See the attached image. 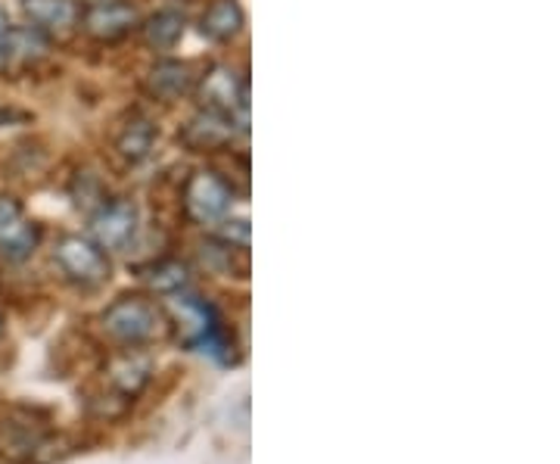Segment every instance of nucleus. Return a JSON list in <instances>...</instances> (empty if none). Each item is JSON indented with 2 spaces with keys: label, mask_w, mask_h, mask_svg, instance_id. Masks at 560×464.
<instances>
[{
  "label": "nucleus",
  "mask_w": 560,
  "mask_h": 464,
  "mask_svg": "<svg viewBox=\"0 0 560 464\" xmlns=\"http://www.w3.org/2000/svg\"><path fill=\"white\" fill-rule=\"evenodd\" d=\"M101 330L125 349L147 346L165 330V315L147 297H121L101 315Z\"/></svg>",
  "instance_id": "nucleus-1"
},
{
  "label": "nucleus",
  "mask_w": 560,
  "mask_h": 464,
  "mask_svg": "<svg viewBox=\"0 0 560 464\" xmlns=\"http://www.w3.org/2000/svg\"><path fill=\"white\" fill-rule=\"evenodd\" d=\"M54 263L60 265V271L72 283L81 287H97V283L109 281V259L101 246L88 237L69 234L57 243L54 250Z\"/></svg>",
  "instance_id": "nucleus-2"
},
{
  "label": "nucleus",
  "mask_w": 560,
  "mask_h": 464,
  "mask_svg": "<svg viewBox=\"0 0 560 464\" xmlns=\"http://www.w3.org/2000/svg\"><path fill=\"white\" fill-rule=\"evenodd\" d=\"M234 202V190L215 172H194L184 187V209L197 224H212L224 219V212Z\"/></svg>",
  "instance_id": "nucleus-3"
},
{
  "label": "nucleus",
  "mask_w": 560,
  "mask_h": 464,
  "mask_svg": "<svg viewBox=\"0 0 560 464\" xmlns=\"http://www.w3.org/2000/svg\"><path fill=\"white\" fill-rule=\"evenodd\" d=\"M138 206L125 197H116V200H103L91 219V234H94V243L101 250H113V253H121L128 250L135 234H138Z\"/></svg>",
  "instance_id": "nucleus-4"
},
{
  "label": "nucleus",
  "mask_w": 560,
  "mask_h": 464,
  "mask_svg": "<svg viewBox=\"0 0 560 464\" xmlns=\"http://www.w3.org/2000/svg\"><path fill=\"white\" fill-rule=\"evenodd\" d=\"M79 25L94 40L116 44L140 28V13L131 0H101V3H88Z\"/></svg>",
  "instance_id": "nucleus-5"
},
{
  "label": "nucleus",
  "mask_w": 560,
  "mask_h": 464,
  "mask_svg": "<svg viewBox=\"0 0 560 464\" xmlns=\"http://www.w3.org/2000/svg\"><path fill=\"white\" fill-rule=\"evenodd\" d=\"M197 97H200L202 109L209 113H221L237 119L246 113V79H241L231 66H212L202 81L197 84Z\"/></svg>",
  "instance_id": "nucleus-6"
},
{
  "label": "nucleus",
  "mask_w": 560,
  "mask_h": 464,
  "mask_svg": "<svg viewBox=\"0 0 560 464\" xmlns=\"http://www.w3.org/2000/svg\"><path fill=\"white\" fill-rule=\"evenodd\" d=\"M50 44L47 35H40L32 25H13L7 28V35L0 40V72H20L28 66H38L47 57Z\"/></svg>",
  "instance_id": "nucleus-7"
},
{
  "label": "nucleus",
  "mask_w": 560,
  "mask_h": 464,
  "mask_svg": "<svg viewBox=\"0 0 560 464\" xmlns=\"http://www.w3.org/2000/svg\"><path fill=\"white\" fill-rule=\"evenodd\" d=\"M237 121L231 116H221V113H209L200 109L194 119L180 128V143L187 150H197V153H212V150H224L228 143L234 141Z\"/></svg>",
  "instance_id": "nucleus-8"
},
{
  "label": "nucleus",
  "mask_w": 560,
  "mask_h": 464,
  "mask_svg": "<svg viewBox=\"0 0 560 464\" xmlns=\"http://www.w3.org/2000/svg\"><path fill=\"white\" fill-rule=\"evenodd\" d=\"M22 13L40 35H69L79 28V0H22Z\"/></svg>",
  "instance_id": "nucleus-9"
},
{
  "label": "nucleus",
  "mask_w": 560,
  "mask_h": 464,
  "mask_svg": "<svg viewBox=\"0 0 560 464\" xmlns=\"http://www.w3.org/2000/svg\"><path fill=\"white\" fill-rule=\"evenodd\" d=\"M147 91L165 103H175L197 91L194 66L184 60H160L147 76Z\"/></svg>",
  "instance_id": "nucleus-10"
},
{
  "label": "nucleus",
  "mask_w": 560,
  "mask_h": 464,
  "mask_svg": "<svg viewBox=\"0 0 560 464\" xmlns=\"http://www.w3.org/2000/svg\"><path fill=\"white\" fill-rule=\"evenodd\" d=\"M47 445V430L28 418H10L0 421V455L13 459V462H32V455H38Z\"/></svg>",
  "instance_id": "nucleus-11"
},
{
  "label": "nucleus",
  "mask_w": 560,
  "mask_h": 464,
  "mask_svg": "<svg viewBox=\"0 0 560 464\" xmlns=\"http://www.w3.org/2000/svg\"><path fill=\"white\" fill-rule=\"evenodd\" d=\"M150 374H153V362H150V356L138 352V346L113 356L109 368H106L109 384L116 386L121 396H128V399L138 396L140 390L150 384Z\"/></svg>",
  "instance_id": "nucleus-12"
},
{
  "label": "nucleus",
  "mask_w": 560,
  "mask_h": 464,
  "mask_svg": "<svg viewBox=\"0 0 560 464\" xmlns=\"http://www.w3.org/2000/svg\"><path fill=\"white\" fill-rule=\"evenodd\" d=\"M243 22H246V16H243V7L237 0H212L202 13L200 28L206 38L231 40L241 35Z\"/></svg>",
  "instance_id": "nucleus-13"
},
{
  "label": "nucleus",
  "mask_w": 560,
  "mask_h": 464,
  "mask_svg": "<svg viewBox=\"0 0 560 464\" xmlns=\"http://www.w3.org/2000/svg\"><path fill=\"white\" fill-rule=\"evenodd\" d=\"M184 28H187V20L180 16L178 10H160L156 16H150L147 22H140V32H143V40L150 50L156 54H168L178 47V40L184 38Z\"/></svg>",
  "instance_id": "nucleus-14"
},
{
  "label": "nucleus",
  "mask_w": 560,
  "mask_h": 464,
  "mask_svg": "<svg viewBox=\"0 0 560 464\" xmlns=\"http://www.w3.org/2000/svg\"><path fill=\"white\" fill-rule=\"evenodd\" d=\"M153 143H156V128L150 119H131L116 138V150L125 162L140 165L153 153Z\"/></svg>",
  "instance_id": "nucleus-15"
},
{
  "label": "nucleus",
  "mask_w": 560,
  "mask_h": 464,
  "mask_svg": "<svg viewBox=\"0 0 560 464\" xmlns=\"http://www.w3.org/2000/svg\"><path fill=\"white\" fill-rule=\"evenodd\" d=\"M38 241H40L38 224L20 222L13 231H10V234H3V237H0V256H3L7 263H22V259H28V256L35 253Z\"/></svg>",
  "instance_id": "nucleus-16"
},
{
  "label": "nucleus",
  "mask_w": 560,
  "mask_h": 464,
  "mask_svg": "<svg viewBox=\"0 0 560 464\" xmlns=\"http://www.w3.org/2000/svg\"><path fill=\"white\" fill-rule=\"evenodd\" d=\"M140 278L150 283L153 290H160V293H175V290H180L187 283V265L178 263V259H160L150 268H143Z\"/></svg>",
  "instance_id": "nucleus-17"
},
{
  "label": "nucleus",
  "mask_w": 560,
  "mask_h": 464,
  "mask_svg": "<svg viewBox=\"0 0 560 464\" xmlns=\"http://www.w3.org/2000/svg\"><path fill=\"white\" fill-rule=\"evenodd\" d=\"M22 222V202L16 197H0V237Z\"/></svg>",
  "instance_id": "nucleus-18"
},
{
  "label": "nucleus",
  "mask_w": 560,
  "mask_h": 464,
  "mask_svg": "<svg viewBox=\"0 0 560 464\" xmlns=\"http://www.w3.org/2000/svg\"><path fill=\"white\" fill-rule=\"evenodd\" d=\"M219 241L231 243V246H241V250H249V222H224L219 231Z\"/></svg>",
  "instance_id": "nucleus-19"
},
{
  "label": "nucleus",
  "mask_w": 560,
  "mask_h": 464,
  "mask_svg": "<svg viewBox=\"0 0 560 464\" xmlns=\"http://www.w3.org/2000/svg\"><path fill=\"white\" fill-rule=\"evenodd\" d=\"M0 334H3V315H0Z\"/></svg>",
  "instance_id": "nucleus-20"
},
{
  "label": "nucleus",
  "mask_w": 560,
  "mask_h": 464,
  "mask_svg": "<svg viewBox=\"0 0 560 464\" xmlns=\"http://www.w3.org/2000/svg\"><path fill=\"white\" fill-rule=\"evenodd\" d=\"M84 3H101V0H84Z\"/></svg>",
  "instance_id": "nucleus-21"
}]
</instances>
